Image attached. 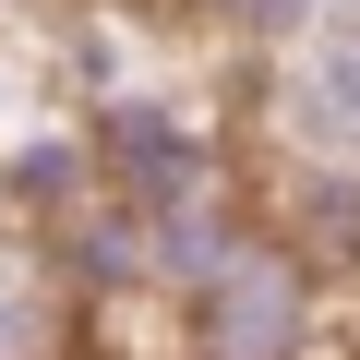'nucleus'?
Returning <instances> with one entry per match:
<instances>
[{
    "instance_id": "obj_4",
    "label": "nucleus",
    "mask_w": 360,
    "mask_h": 360,
    "mask_svg": "<svg viewBox=\"0 0 360 360\" xmlns=\"http://www.w3.org/2000/svg\"><path fill=\"white\" fill-rule=\"evenodd\" d=\"M312 13H348V25H360V0H312Z\"/></svg>"
},
{
    "instance_id": "obj_6",
    "label": "nucleus",
    "mask_w": 360,
    "mask_h": 360,
    "mask_svg": "<svg viewBox=\"0 0 360 360\" xmlns=\"http://www.w3.org/2000/svg\"><path fill=\"white\" fill-rule=\"evenodd\" d=\"M348 360H360V348H348Z\"/></svg>"
},
{
    "instance_id": "obj_2",
    "label": "nucleus",
    "mask_w": 360,
    "mask_h": 360,
    "mask_svg": "<svg viewBox=\"0 0 360 360\" xmlns=\"http://www.w3.org/2000/svg\"><path fill=\"white\" fill-rule=\"evenodd\" d=\"M168 360H336V276L288 240L252 229L193 300H168Z\"/></svg>"
},
{
    "instance_id": "obj_5",
    "label": "nucleus",
    "mask_w": 360,
    "mask_h": 360,
    "mask_svg": "<svg viewBox=\"0 0 360 360\" xmlns=\"http://www.w3.org/2000/svg\"><path fill=\"white\" fill-rule=\"evenodd\" d=\"M0 13H13V0H0Z\"/></svg>"
},
{
    "instance_id": "obj_3",
    "label": "nucleus",
    "mask_w": 360,
    "mask_h": 360,
    "mask_svg": "<svg viewBox=\"0 0 360 360\" xmlns=\"http://www.w3.org/2000/svg\"><path fill=\"white\" fill-rule=\"evenodd\" d=\"M0 360H84V300L37 229L0 240Z\"/></svg>"
},
{
    "instance_id": "obj_1",
    "label": "nucleus",
    "mask_w": 360,
    "mask_h": 360,
    "mask_svg": "<svg viewBox=\"0 0 360 360\" xmlns=\"http://www.w3.org/2000/svg\"><path fill=\"white\" fill-rule=\"evenodd\" d=\"M229 120H240L252 205H276V193H360V25L312 13L276 49H252L240 84H229Z\"/></svg>"
}]
</instances>
